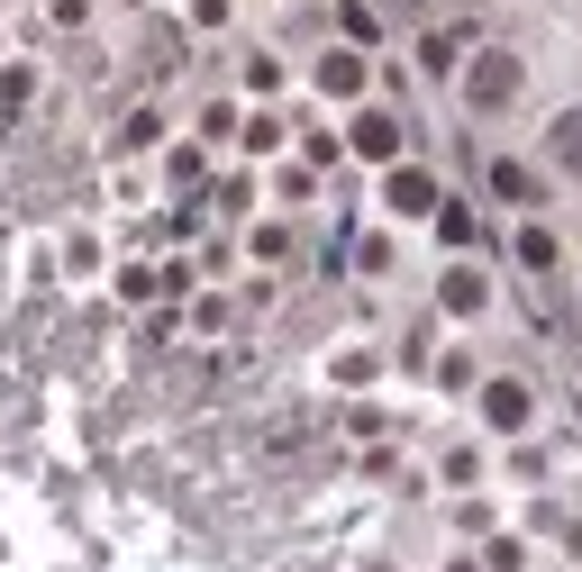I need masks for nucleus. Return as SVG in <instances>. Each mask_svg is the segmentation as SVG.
<instances>
[{
	"instance_id": "obj_4",
	"label": "nucleus",
	"mask_w": 582,
	"mask_h": 572,
	"mask_svg": "<svg viewBox=\"0 0 582 572\" xmlns=\"http://www.w3.org/2000/svg\"><path fill=\"white\" fill-rule=\"evenodd\" d=\"M356 146H364V154H392V146H400V127H392V119H364V127H356Z\"/></svg>"
},
{
	"instance_id": "obj_3",
	"label": "nucleus",
	"mask_w": 582,
	"mask_h": 572,
	"mask_svg": "<svg viewBox=\"0 0 582 572\" xmlns=\"http://www.w3.org/2000/svg\"><path fill=\"white\" fill-rule=\"evenodd\" d=\"M492 191H500V200H537V173H519V164H500V173H492Z\"/></svg>"
},
{
	"instance_id": "obj_2",
	"label": "nucleus",
	"mask_w": 582,
	"mask_h": 572,
	"mask_svg": "<svg viewBox=\"0 0 582 572\" xmlns=\"http://www.w3.org/2000/svg\"><path fill=\"white\" fill-rule=\"evenodd\" d=\"M492 419H500V427L528 419V391H519V382H492Z\"/></svg>"
},
{
	"instance_id": "obj_5",
	"label": "nucleus",
	"mask_w": 582,
	"mask_h": 572,
	"mask_svg": "<svg viewBox=\"0 0 582 572\" xmlns=\"http://www.w3.org/2000/svg\"><path fill=\"white\" fill-rule=\"evenodd\" d=\"M392 200L400 210H428V173H392Z\"/></svg>"
},
{
	"instance_id": "obj_6",
	"label": "nucleus",
	"mask_w": 582,
	"mask_h": 572,
	"mask_svg": "<svg viewBox=\"0 0 582 572\" xmlns=\"http://www.w3.org/2000/svg\"><path fill=\"white\" fill-rule=\"evenodd\" d=\"M555 154H565V164H582V119H555Z\"/></svg>"
},
{
	"instance_id": "obj_1",
	"label": "nucleus",
	"mask_w": 582,
	"mask_h": 572,
	"mask_svg": "<svg viewBox=\"0 0 582 572\" xmlns=\"http://www.w3.org/2000/svg\"><path fill=\"white\" fill-rule=\"evenodd\" d=\"M510 91H519V55H483V64H473V83H465L473 110H500Z\"/></svg>"
}]
</instances>
